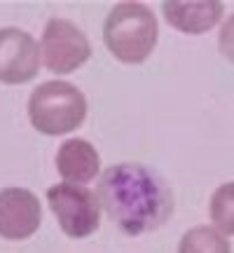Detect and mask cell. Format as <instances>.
<instances>
[{
  "instance_id": "obj_9",
  "label": "cell",
  "mask_w": 234,
  "mask_h": 253,
  "mask_svg": "<svg viewBox=\"0 0 234 253\" xmlns=\"http://www.w3.org/2000/svg\"><path fill=\"white\" fill-rule=\"evenodd\" d=\"M99 150L82 138L63 141L61 148L56 150V169L66 183H89L99 176Z\"/></svg>"
},
{
  "instance_id": "obj_5",
  "label": "cell",
  "mask_w": 234,
  "mask_h": 253,
  "mask_svg": "<svg viewBox=\"0 0 234 253\" xmlns=\"http://www.w3.org/2000/svg\"><path fill=\"white\" fill-rule=\"evenodd\" d=\"M42 61L54 75H68L89 61L91 45L87 36L68 19H49L42 31Z\"/></svg>"
},
{
  "instance_id": "obj_1",
  "label": "cell",
  "mask_w": 234,
  "mask_h": 253,
  "mask_svg": "<svg viewBox=\"0 0 234 253\" xmlns=\"http://www.w3.org/2000/svg\"><path fill=\"white\" fill-rule=\"evenodd\" d=\"M106 216L126 235L162 227L173 213V192L143 164H113L101 173L96 188Z\"/></svg>"
},
{
  "instance_id": "obj_3",
  "label": "cell",
  "mask_w": 234,
  "mask_h": 253,
  "mask_svg": "<svg viewBox=\"0 0 234 253\" xmlns=\"http://www.w3.org/2000/svg\"><path fill=\"white\" fill-rule=\"evenodd\" d=\"M87 118V99L75 84L49 80L38 84L28 99V120L40 134H71Z\"/></svg>"
},
{
  "instance_id": "obj_6",
  "label": "cell",
  "mask_w": 234,
  "mask_h": 253,
  "mask_svg": "<svg viewBox=\"0 0 234 253\" xmlns=\"http://www.w3.org/2000/svg\"><path fill=\"white\" fill-rule=\"evenodd\" d=\"M40 71V45L36 38L7 26L0 28V82L24 84L31 82Z\"/></svg>"
},
{
  "instance_id": "obj_8",
  "label": "cell",
  "mask_w": 234,
  "mask_h": 253,
  "mask_svg": "<svg viewBox=\"0 0 234 253\" xmlns=\"http://www.w3.org/2000/svg\"><path fill=\"white\" fill-rule=\"evenodd\" d=\"M164 19L188 36H201L223 19L225 5L220 0H164Z\"/></svg>"
},
{
  "instance_id": "obj_12",
  "label": "cell",
  "mask_w": 234,
  "mask_h": 253,
  "mask_svg": "<svg viewBox=\"0 0 234 253\" xmlns=\"http://www.w3.org/2000/svg\"><path fill=\"white\" fill-rule=\"evenodd\" d=\"M218 47H220V54L225 56L227 61L234 63V14H230L223 28H220V36H218Z\"/></svg>"
},
{
  "instance_id": "obj_11",
  "label": "cell",
  "mask_w": 234,
  "mask_h": 253,
  "mask_svg": "<svg viewBox=\"0 0 234 253\" xmlns=\"http://www.w3.org/2000/svg\"><path fill=\"white\" fill-rule=\"evenodd\" d=\"M211 220L223 235H234V183H225L211 197Z\"/></svg>"
},
{
  "instance_id": "obj_2",
  "label": "cell",
  "mask_w": 234,
  "mask_h": 253,
  "mask_svg": "<svg viewBox=\"0 0 234 253\" xmlns=\"http://www.w3.org/2000/svg\"><path fill=\"white\" fill-rule=\"evenodd\" d=\"M159 38L155 12L143 2H117L103 24V42L117 61L138 66L153 54Z\"/></svg>"
},
{
  "instance_id": "obj_7",
  "label": "cell",
  "mask_w": 234,
  "mask_h": 253,
  "mask_svg": "<svg viewBox=\"0 0 234 253\" xmlns=\"http://www.w3.org/2000/svg\"><path fill=\"white\" fill-rule=\"evenodd\" d=\"M42 223V207L36 192L26 188L0 190V237L21 242L36 235Z\"/></svg>"
},
{
  "instance_id": "obj_4",
  "label": "cell",
  "mask_w": 234,
  "mask_h": 253,
  "mask_svg": "<svg viewBox=\"0 0 234 253\" xmlns=\"http://www.w3.org/2000/svg\"><path fill=\"white\" fill-rule=\"evenodd\" d=\"M47 202L63 235L73 239H84L99 230L101 204L96 192L75 183H59L47 190Z\"/></svg>"
},
{
  "instance_id": "obj_10",
  "label": "cell",
  "mask_w": 234,
  "mask_h": 253,
  "mask_svg": "<svg viewBox=\"0 0 234 253\" xmlns=\"http://www.w3.org/2000/svg\"><path fill=\"white\" fill-rule=\"evenodd\" d=\"M178 253H232V249L225 235L208 225H199L183 235Z\"/></svg>"
}]
</instances>
